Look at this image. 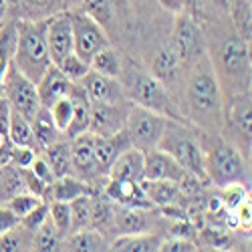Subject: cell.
Masks as SVG:
<instances>
[{"mask_svg": "<svg viewBox=\"0 0 252 252\" xmlns=\"http://www.w3.org/2000/svg\"><path fill=\"white\" fill-rule=\"evenodd\" d=\"M184 117L202 131H220L224 125V89L210 63L208 53L186 69Z\"/></svg>", "mask_w": 252, "mask_h": 252, "instance_id": "1", "label": "cell"}, {"mask_svg": "<svg viewBox=\"0 0 252 252\" xmlns=\"http://www.w3.org/2000/svg\"><path fill=\"white\" fill-rule=\"evenodd\" d=\"M206 53L224 87H236L234 93L250 89V45L242 40L232 27L204 29Z\"/></svg>", "mask_w": 252, "mask_h": 252, "instance_id": "2", "label": "cell"}, {"mask_svg": "<svg viewBox=\"0 0 252 252\" xmlns=\"http://www.w3.org/2000/svg\"><path fill=\"white\" fill-rule=\"evenodd\" d=\"M117 79L129 103L152 109L159 115H165L167 119L188 121L180 109L178 101L174 99V95L167 91V87L158 77L150 73V69H143L141 65H137L131 57L123 55V67Z\"/></svg>", "mask_w": 252, "mask_h": 252, "instance_id": "3", "label": "cell"}, {"mask_svg": "<svg viewBox=\"0 0 252 252\" xmlns=\"http://www.w3.org/2000/svg\"><path fill=\"white\" fill-rule=\"evenodd\" d=\"M202 154H204V170L208 182L216 188L228 184H244L250 186V170L244 154L236 145L226 139L220 131H202L196 127Z\"/></svg>", "mask_w": 252, "mask_h": 252, "instance_id": "4", "label": "cell"}, {"mask_svg": "<svg viewBox=\"0 0 252 252\" xmlns=\"http://www.w3.org/2000/svg\"><path fill=\"white\" fill-rule=\"evenodd\" d=\"M45 25H47V18L16 20V47H14L12 63L20 73H25L34 83H38V79L53 65L49 55V45H47Z\"/></svg>", "mask_w": 252, "mask_h": 252, "instance_id": "5", "label": "cell"}, {"mask_svg": "<svg viewBox=\"0 0 252 252\" xmlns=\"http://www.w3.org/2000/svg\"><path fill=\"white\" fill-rule=\"evenodd\" d=\"M158 148L163 150L165 154H170L190 176H194L202 184H210L206 170H204L202 145H200L196 127L192 123L167 119Z\"/></svg>", "mask_w": 252, "mask_h": 252, "instance_id": "6", "label": "cell"}, {"mask_svg": "<svg viewBox=\"0 0 252 252\" xmlns=\"http://www.w3.org/2000/svg\"><path fill=\"white\" fill-rule=\"evenodd\" d=\"M170 47L174 49V53L184 65V69L192 67L202 55H206L204 27L192 12L182 10L176 14Z\"/></svg>", "mask_w": 252, "mask_h": 252, "instance_id": "7", "label": "cell"}, {"mask_svg": "<svg viewBox=\"0 0 252 252\" xmlns=\"http://www.w3.org/2000/svg\"><path fill=\"white\" fill-rule=\"evenodd\" d=\"M165 123H167L165 115H159L152 109H145L131 103L127 119H125V133L129 137L131 148H137L141 152H150L158 148L159 137L165 129Z\"/></svg>", "mask_w": 252, "mask_h": 252, "instance_id": "8", "label": "cell"}, {"mask_svg": "<svg viewBox=\"0 0 252 252\" xmlns=\"http://www.w3.org/2000/svg\"><path fill=\"white\" fill-rule=\"evenodd\" d=\"M250 117H252V105H250V89L238 91L230 95L228 105L224 103V125L222 133L224 137L232 141L242 154H250Z\"/></svg>", "mask_w": 252, "mask_h": 252, "instance_id": "9", "label": "cell"}, {"mask_svg": "<svg viewBox=\"0 0 252 252\" xmlns=\"http://www.w3.org/2000/svg\"><path fill=\"white\" fill-rule=\"evenodd\" d=\"M71 23H73V53L79 55L83 61L89 63L97 51L111 45V36L107 34V31L81 8L71 10Z\"/></svg>", "mask_w": 252, "mask_h": 252, "instance_id": "10", "label": "cell"}, {"mask_svg": "<svg viewBox=\"0 0 252 252\" xmlns=\"http://www.w3.org/2000/svg\"><path fill=\"white\" fill-rule=\"evenodd\" d=\"M2 95L10 103V107L18 113H23L27 119H32L40 107L36 83L31 81L25 73H20L14 67V63H10V67L6 69V75L2 81Z\"/></svg>", "mask_w": 252, "mask_h": 252, "instance_id": "11", "label": "cell"}, {"mask_svg": "<svg viewBox=\"0 0 252 252\" xmlns=\"http://www.w3.org/2000/svg\"><path fill=\"white\" fill-rule=\"evenodd\" d=\"M69 141H71L73 176H77L83 182H87L89 186L97 188V184L107 176L101 172L97 158H95V135L85 131V133H81V135H77Z\"/></svg>", "mask_w": 252, "mask_h": 252, "instance_id": "12", "label": "cell"}, {"mask_svg": "<svg viewBox=\"0 0 252 252\" xmlns=\"http://www.w3.org/2000/svg\"><path fill=\"white\" fill-rule=\"evenodd\" d=\"M47 45L53 65L73 53V23H71V10H61L47 18L45 25Z\"/></svg>", "mask_w": 252, "mask_h": 252, "instance_id": "13", "label": "cell"}, {"mask_svg": "<svg viewBox=\"0 0 252 252\" xmlns=\"http://www.w3.org/2000/svg\"><path fill=\"white\" fill-rule=\"evenodd\" d=\"M131 103H91L89 133L109 137L125 127V119Z\"/></svg>", "mask_w": 252, "mask_h": 252, "instance_id": "14", "label": "cell"}, {"mask_svg": "<svg viewBox=\"0 0 252 252\" xmlns=\"http://www.w3.org/2000/svg\"><path fill=\"white\" fill-rule=\"evenodd\" d=\"M188 178H190V174L163 150L154 148L150 152H143V180L176 182L184 186Z\"/></svg>", "mask_w": 252, "mask_h": 252, "instance_id": "15", "label": "cell"}, {"mask_svg": "<svg viewBox=\"0 0 252 252\" xmlns=\"http://www.w3.org/2000/svg\"><path fill=\"white\" fill-rule=\"evenodd\" d=\"M156 222H158V216L154 208H133V206L115 204L111 234L121 236V234L152 232Z\"/></svg>", "mask_w": 252, "mask_h": 252, "instance_id": "16", "label": "cell"}, {"mask_svg": "<svg viewBox=\"0 0 252 252\" xmlns=\"http://www.w3.org/2000/svg\"><path fill=\"white\" fill-rule=\"evenodd\" d=\"M81 89L85 91L91 103H127V97L123 93L119 79L101 75L97 71H89L79 81Z\"/></svg>", "mask_w": 252, "mask_h": 252, "instance_id": "17", "label": "cell"}, {"mask_svg": "<svg viewBox=\"0 0 252 252\" xmlns=\"http://www.w3.org/2000/svg\"><path fill=\"white\" fill-rule=\"evenodd\" d=\"M150 73L154 75V77H158L163 85L167 87V91L172 93V89L178 85V83L184 79V75H186V69H184V65L180 63V59L176 57V53H174V49L170 47V43L167 45H163L158 53H156V57H154V61H152V67H150ZM174 95V93H172Z\"/></svg>", "mask_w": 252, "mask_h": 252, "instance_id": "18", "label": "cell"}, {"mask_svg": "<svg viewBox=\"0 0 252 252\" xmlns=\"http://www.w3.org/2000/svg\"><path fill=\"white\" fill-rule=\"evenodd\" d=\"M103 192L107 198H111L115 204L121 206H133V208H156L148 194H145L141 182L131 180H107L103 186Z\"/></svg>", "mask_w": 252, "mask_h": 252, "instance_id": "19", "label": "cell"}, {"mask_svg": "<svg viewBox=\"0 0 252 252\" xmlns=\"http://www.w3.org/2000/svg\"><path fill=\"white\" fill-rule=\"evenodd\" d=\"M73 89V83L63 75V71L57 65H51L45 75L38 79L36 83V91H38V99H40V107H51V105L63 97H69Z\"/></svg>", "mask_w": 252, "mask_h": 252, "instance_id": "20", "label": "cell"}, {"mask_svg": "<svg viewBox=\"0 0 252 252\" xmlns=\"http://www.w3.org/2000/svg\"><path fill=\"white\" fill-rule=\"evenodd\" d=\"M107 180H143V152L137 148H129L121 152L107 170Z\"/></svg>", "mask_w": 252, "mask_h": 252, "instance_id": "21", "label": "cell"}, {"mask_svg": "<svg viewBox=\"0 0 252 252\" xmlns=\"http://www.w3.org/2000/svg\"><path fill=\"white\" fill-rule=\"evenodd\" d=\"M131 148V143H129V137L127 133H125V127L109 137H99L95 135V158H97V163L101 167V172L107 176V170H109V165L113 163V159L125 152V150H129Z\"/></svg>", "mask_w": 252, "mask_h": 252, "instance_id": "22", "label": "cell"}, {"mask_svg": "<svg viewBox=\"0 0 252 252\" xmlns=\"http://www.w3.org/2000/svg\"><path fill=\"white\" fill-rule=\"evenodd\" d=\"M71 101H73V117H71L67 131L63 133L67 139H73L81 133L89 131V119H91V101L85 95V91L81 89L79 83H73Z\"/></svg>", "mask_w": 252, "mask_h": 252, "instance_id": "23", "label": "cell"}, {"mask_svg": "<svg viewBox=\"0 0 252 252\" xmlns=\"http://www.w3.org/2000/svg\"><path fill=\"white\" fill-rule=\"evenodd\" d=\"M63 250H73V252H101L109 250V238L101 234L93 226L81 228L75 232L67 234L63 238Z\"/></svg>", "mask_w": 252, "mask_h": 252, "instance_id": "24", "label": "cell"}, {"mask_svg": "<svg viewBox=\"0 0 252 252\" xmlns=\"http://www.w3.org/2000/svg\"><path fill=\"white\" fill-rule=\"evenodd\" d=\"M99 188L89 186L87 182H83L81 178L69 174V176H61L55 178V182L49 186V202L51 200H61V202H71L79 196L93 194Z\"/></svg>", "mask_w": 252, "mask_h": 252, "instance_id": "25", "label": "cell"}, {"mask_svg": "<svg viewBox=\"0 0 252 252\" xmlns=\"http://www.w3.org/2000/svg\"><path fill=\"white\" fill-rule=\"evenodd\" d=\"M163 236L152 232H139V234H121L109 240V250L119 252H156L159 250Z\"/></svg>", "mask_w": 252, "mask_h": 252, "instance_id": "26", "label": "cell"}, {"mask_svg": "<svg viewBox=\"0 0 252 252\" xmlns=\"http://www.w3.org/2000/svg\"><path fill=\"white\" fill-rule=\"evenodd\" d=\"M141 186L150 202L159 208H170L178 204L182 198V186L176 182H154V180H141Z\"/></svg>", "mask_w": 252, "mask_h": 252, "instance_id": "27", "label": "cell"}, {"mask_svg": "<svg viewBox=\"0 0 252 252\" xmlns=\"http://www.w3.org/2000/svg\"><path fill=\"white\" fill-rule=\"evenodd\" d=\"M43 158L49 161L57 178L73 174V159H71V141L57 139L55 143L47 145L43 150Z\"/></svg>", "mask_w": 252, "mask_h": 252, "instance_id": "28", "label": "cell"}, {"mask_svg": "<svg viewBox=\"0 0 252 252\" xmlns=\"http://www.w3.org/2000/svg\"><path fill=\"white\" fill-rule=\"evenodd\" d=\"M31 125H32V133H34V139H36V145H38L40 152H43L47 145L61 139V135H63L57 129V125L51 117V111L47 107H38V111L31 119Z\"/></svg>", "mask_w": 252, "mask_h": 252, "instance_id": "29", "label": "cell"}, {"mask_svg": "<svg viewBox=\"0 0 252 252\" xmlns=\"http://www.w3.org/2000/svg\"><path fill=\"white\" fill-rule=\"evenodd\" d=\"M8 141L12 145H25V148H32L36 154H40L34 133H32V125L31 119H27L23 113H18L12 109L10 113V121H8V133H6Z\"/></svg>", "mask_w": 252, "mask_h": 252, "instance_id": "30", "label": "cell"}, {"mask_svg": "<svg viewBox=\"0 0 252 252\" xmlns=\"http://www.w3.org/2000/svg\"><path fill=\"white\" fill-rule=\"evenodd\" d=\"M14 47H16V20L0 25V95H2V81L6 75V69L14 59Z\"/></svg>", "mask_w": 252, "mask_h": 252, "instance_id": "31", "label": "cell"}, {"mask_svg": "<svg viewBox=\"0 0 252 252\" xmlns=\"http://www.w3.org/2000/svg\"><path fill=\"white\" fill-rule=\"evenodd\" d=\"M228 16L232 20V29L236 31V34L250 45L252 43V2L250 0H234V4L228 8Z\"/></svg>", "mask_w": 252, "mask_h": 252, "instance_id": "32", "label": "cell"}, {"mask_svg": "<svg viewBox=\"0 0 252 252\" xmlns=\"http://www.w3.org/2000/svg\"><path fill=\"white\" fill-rule=\"evenodd\" d=\"M89 67L101 75H107V77H119L121 67H123V53H119L117 49H113L111 45L105 47L101 51H97L91 61H89Z\"/></svg>", "mask_w": 252, "mask_h": 252, "instance_id": "33", "label": "cell"}, {"mask_svg": "<svg viewBox=\"0 0 252 252\" xmlns=\"http://www.w3.org/2000/svg\"><path fill=\"white\" fill-rule=\"evenodd\" d=\"M20 18H29V20H40V18H49L55 12L67 10L65 0H20Z\"/></svg>", "mask_w": 252, "mask_h": 252, "instance_id": "34", "label": "cell"}, {"mask_svg": "<svg viewBox=\"0 0 252 252\" xmlns=\"http://www.w3.org/2000/svg\"><path fill=\"white\" fill-rule=\"evenodd\" d=\"M79 8L83 12H87L93 20L107 31V34L111 36V31L115 27V20H117V14H115V8L111 6L109 0H81Z\"/></svg>", "mask_w": 252, "mask_h": 252, "instance_id": "35", "label": "cell"}, {"mask_svg": "<svg viewBox=\"0 0 252 252\" xmlns=\"http://www.w3.org/2000/svg\"><path fill=\"white\" fill-rule=\"evenodd\" d=\"M32 250H40V252L63 250V236L59 234V230L53 226L49 218L32 232Z\"/></svg>", "mask_w": 252, "mask_h": 252, "instance_id": "36", "label": "cell"}, {"mask_svg": "<svg viewBox=\"0 0 252 252\" xmlns=\"http://www.w3.org/2000/svg\"><path fill=\"white\" fill-rule=\"evenodd\" d=\"M20 250H32V232H29L18 222V226L0 234V252H20Z\"/></svg>", "mask_w": 252, "mask_h": 252, "instance_id": "37", "label": "cell"}, {"mask_svg": "<svg viewBox=\"0 0 252 252\" xmlns=\"http://www.w3.org/2000/svg\"><path fill=\"white\" fill-rule=\"evenodd\" d=\"M69 204H71V232L81 228H89L91 226V194L79 196Z\"/></svg>", "mask_w": 252, "mask_h": 252, "instance_id": "38", "label": "cell"}, {"mask_svg": "<svg viewBox=\"0 0 252 252\" xmlns=\"http://www.w3.org/2000/svg\"><path fill=\"white\" fill-rule=\"evenodd\" d=\"M40 202H47V200H43V198H38V196H34V194H31V192H23V190H18V192H14L12 196H8V202L4 204L10 212L20 220V218H25L31 210H34Z\"/></svg>", "mask_w": 252, "mask_h": 252, "instance_id": "39", "label": "cell"}, {"mask_svg": "<svg viewBox=\"0 0 252 252\" xmlns=\"http://www.w3.org/2000/svg\"><path fill=\"white\" fill-rule=\"evenodd\" d=\"M49 220L59 230V234L65 238L71 232V204L61 202V200H51L49 202Z\"/></svg>", "mask_w": 252, "mask_h": 252, "instance_id": "40", "label": "cell"}, {"mask_svg": "<svg viewBox=\"0 0 252 252\" xmlns=\"http://www.w3.org/2000/svg\"><path fill=\"white\" fill-rule=\"evenodd\" d=\"M57 67L63 71V75H65L71 83H79L83 77H85V75L91 71L89 63H87V61H83V59H81L79 55H75V53L67 55L65 59L59 63Z\"/></svg>", "mask_w": 252, "mask_h": 252, "instance_id": "41", "label": "cell"}, {"mask_svg": "<svg viewBox=\"0 0 252 252\" xmlns=\"http://www.w3.org/2000/svg\"><path fill=\"white\" fill-rule=\"evenodd\" d=\"M49 111H51V117H53V121L57 125V129L61 133H65L67 127H69V123H71V117H73V101H71V95L55 101L51 107H49Z\"/></svg>", "mask_w": 252, "mask_h": 252, "instance_id": "42", "label": "cell"}, {"mask_svg": "<svg viewBox=\"0 0 252 252\" xmlns=\"http://www.w3.org/2000/svg\"><path fill=\"white\" fill-rule=\"evenodd\" d=\"M248 196H250L248 194V186H244V184H228V186L220 188V202L228 210H234Z\"/></svg>", "mask_w": 252, "mask_h": 252, "instance_id": "43", "label": "cell"}, {"mask_svg": "<svg viewBox=\"0 0 252 252\" xmlns=\"http://www.w3.org/2000/svg\"><path fill=\"white\" fill-rule=\"evenodd\" d=\"M20 172V180H23V186H25V190L38 196V198H43L49 202V184H45L43 180H38L29 167H25V170H18Z\"/></svg>", "mask_w": 252, "mask_h": 252, "instance_id": "44", "label": "cell"}, {"mask_svg": "<svg viewBox=\"0 0 252 252\" xmlns=\"http://www.w3.org/2000/svg\"><path fill=\"white\" fill-rule=\"evenodd\" d=\"M36 158V152L32 148H25V145H12L10 143V167L16 170H25L32 163Z\"/></svg>", "mask_w": 252, "mask_h": 252, "instance_id": "45", "label": "cell"}, {"mask_svg": "<svg viewBox=\"0 0 252 252\" xmlns=\"http://www.w3.org/2000/svg\"><path fill=\"white\" fill-rule=\"evenodd\" d=\"M47 218H49V202H40L34 210H31L25 218H20V224H23L29 232H34V230L43 224Z\"/></svg>", "mask_w": 252, "mask_h": 252, "instance_id": "46", "label": "cell"}, {"mask_svg": "<svg viewBox=\"0 0 252 252\" xmlns=\"http://www.w3.org/2000/svg\"><path fill=\"white\" fill-rule=\"evenodd\" d=\"M161 252H196L198 246L184 236H172V238H163L159 244Z\"/></svg>", "mask_w": 252, "mask_h": 252, "instance_id": "47", "label": "cell"}, {"mask_svg": "<svg viewBox=\"0 0 252 252\" xmlns=\"http://www.w3.org/2000/svg\"><path fill=\"white\" fill-rule=\"evenodd\" d=\"M29 170H31L38 180H43V182L49 184V186H51V184L55 182V178H57L55 172H53V167L49 165V161H47L43 156H38V154H36V158L32 159V163L29 165Z\"/></svg>", "mask_w": 252, "mask_h": 252, "instance_id": "48", "label": "cell"}, {"mask_svg": "<svg viewBox=\"0 0 252 252\" xmlns=\"http://www.w3.org/2000/svg\"><path fill=\"white\" fill-rule=\"evenodd\" d=\"M232 212H234V216H236V220H238L240 226L250 228V222H252V202H250V196L244 198V200L232 210Z\"/></svg>", "mask_w": 252, "mask_h": 252, "instance_id": "49", "label": "cell"}, {"mask_svg": "<svg viewBox=\"0 0 252 252\" xmlns=\"http://www.w3.org/2000/svg\"><path fill=\"white\" fill-rule=\"evenodd\" d=\"M18 218L10 212V210L6 206H0V234L8 232V230H12L14 226H18Z\"/></svg>", "mask_w": 252, "mask_h": 252, "instance_id": "50", "label": "cell"}, {"mask_svg": "<svg viewBox=\"0 0 252 252\" xmlns=\"http://www.w3.org/2000/svg\"><path fill=\"white\" fill-rule=\"evenodd\" d=\"M10 113H12V107L10 103L6 101L4 95H0V131L4 135L8 133V121H10Z\"/></svg>", "mask_w": 252, "mask_h": 252, "instance_id": "51", "label": "cell"}, {"mask_svg": "<svg viewBox=\"0 0 252 252\" xmlns=\"http://www.w3.org/2000/svg\"><path fill=\"white\" fill-rule=\"evenodd\" d=\"M158 4H159L163 10L172 12V14H178V12H182V10L186 8L184 0H158Z\"/></svg>", "mask_w": 252, "mask_h": 252, "instance_id": "52", "label": "cell"}, {"mask_svg": "<svg viewBox=\"0 0 252 252\" xmlns=\"http://www.w3.org/2000/svg\"><path fill=\"white\" fill-rule=\"evenodd\" d=\"M111 6L115 8L117 18H125L131 10V0H109Z\"/></svg>", "mask_w": 252, "mask_h": 252, "instance_id": "53", "label": "cell"}, {"mask_svg": "<svg viewBox=\"0 0 252 252\" xmlns=\"http://www.w3.org/2000/svg\"><path fill=\"white\" fill-rule=\"evenodd\" d=\"M6 165H10V141L8 139L0 145V170Z\"/></svg>", "mask_w": 252, "mask_h": 252, "instance_id": "54", "label": "cell"}, {"mask_svg": "<svg viewBox=\"0 0 252 252\" xmlns=\"http://www.w3.org/2000/svg\"><path fill=\"white\" fill-rule=\"evenodd\" d=\"M218 10H222V12H228V8L234 4V0H210Z\"/></svg>", "mask_w": 252, "mask_h": 252, "instance_id": "55", "label": "cell"}, {"mask_svg": "<svg viewBox=\"0 0 252 252\" xmlns=\"http://www.w3.org/2000/svg\"><path fill=\"white\" fill-rule=\"evenodd\" d=\"M8 2H6V0H0V25H2L4 23V18H6V14H8Z\"/></svg>", "mask_w": 252, "mask_h": 252, "instance_id": "56", "label": "cell"}, {"mask_svg": "<svg viewBox=\"0 0 252 252\" xmlns=\"http://www.w3.org/2000/svg\"><path fill=\"white\" fill-rule=\"evenodd\" d=\"M65 4H67V6H71V8H79L81 0H65Z\"/></svg>", "mask_w": 252, "mask_h": 252, "instance_id": "57", "label": "cell"}, {"mask_svg": "<svg viewBox=\"0 0 252 252\" xmlns=\"http://www.w3.org/2000/svg\"><path fill=\"white\" fill-rule=\"evenodd\" d=\"M6 2H8V6H12V8H16V6L20 4V0H6Z\"/></svg>", "mask_w": 252, "mask_h": 252, "instance_id": "58", "label": "cell"}, {"mask_svg": "<svg viewBox=\"0 0 252 252\" xmlns=\"http://www.w3.org/2000/svg\"><path fill=\"white\" fill-rule=\"evenodd\" d=\"M184 2H186V8H184V10H188L190 6H194V2H196V0H184Z\"/></svg>", "mask_w": 252, "mask_h": 252, "instance_id": "59", "label": "cell"}, {"mask_svg": "<svg viewBox=\"0 0 252 252\" xmlns=\"http://www.w3.org/2000/svg\"><path fill=\"white\" fill-rule=\"evenodd\" d=\"M133 2H135V0H133ZM141 2H143V0H141Z\"/></svg>", "mask_w": 252, "mask_h": 252, "instance_id": "60", "label": "cell"}]
</instances>
